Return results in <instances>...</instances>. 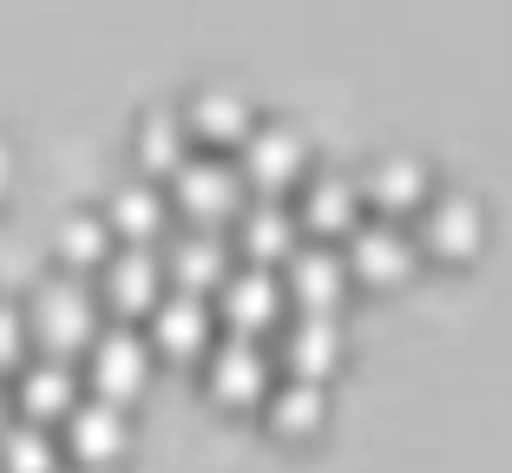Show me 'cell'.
I'll return each instance as SVG.
<instances>
[{
  "mask_svg": "<svg viewBox=\"0 0 512 473\" xmlns=\"http://www.w3.org/2000/svg\"><path fill=\"white\" fill-rule=\"evenodd\" d=\"M165 198L191 230H230L237 211L250 204V184H243V171L230 165V158H184V165L171 171Z\"/></svg>",
  "mask_w": 512,
  "mask_h": 473,
  "instance_id": "obj_1",
  "label": "cell"
},
{
  "mask_svg": "<svg viewBox=\"0 0 512 473\" xmlns=\"http://www.w3.org/2000/svg\"><path fill=\"white\" fill-rule=\"evenodd\" d=\"M211 316L224 322V336H250V342L276 336V329H283V316H289L283 276H276V270H256V263H237V270L217 283V309H211Z\"/></svg>",
  "mask_w": 512,
  "mask_h": 473,
  "instance_id": "obj_2",
  "label": "cell"
},
{
  "mask_svg": "<svg viewBox=\"0 0 512 473\" xmlns=\"http://www.w3.org/2000/svg\"><path fill=\"white\" fill-rule=\"evenodd\" d=\"M296 224H302L309 244H348V237L368 224L355 171H309V178L296 184Z\"/></svg>",
  "mask_w": 512,
  "mask_h": 473,
  "instance_id": "obj_3",
  "label": "cell"
},
{
  "mask_svg": "<svg viewBox=\"0 0 512 473\" xmlns=\"http://www.w3.org/2000/svg\"><path fill=\"white\" fill-rule=\"evenodd\" d=\"M414 250L434 263H473L486 250V211L467 191H440L414 211Z\"/></svg>",
  "mask_w": 512,
  "mask_h": 473,
  "instance_id": "obj_4",
  "label": "cell"
},
{
  "mask_svg": "<svg viewBox=\"0 0 512 473\" xmlns=\"http://www.w3.org/2000/svg\"><path fill=\"white\" fill-rule=\"evenodd\" d=\"M237 171L256 198H289L302 178H309V138L296 125H256L250 138L237 145Z\"/></svg>",
  "mask_w": 512,
  "mask_h": 473,
  "instance_id": "obj_5",
  "label": "cell"
},
{
  "mask_svg": "<svg viewBox=\"0 0 512 473\" xmlns=\"http://www.w3.org/2000/svg\"><path fill=\"white\" fill-rule=\"evenodd\" d=\"M276 276H283V296L296 316H342L348 290H355L348 263H342V244H296Z\"/></svg>",
  "mask_w": 512,
  "mask_h": 473,
  "instance_id": "obj_6",
  "label": "cell"
},
{
  "mask_svg": "<svg viewBox=\"0 0 512 473\" xmlns=\"http://www.w3.org/2000/svg\"><path fill=\"white\" fill-rule=\"evenodd\" d=\"M342 263H348V283H368V290H394V283H407V276L421 270V250H414V230H407V224L368 217V224L342 244Z\"/></svg>",
  "mask_w": 512,
  "mask_h": 473,
  "instance_id": "obj_7",
  "label": "cell"
},
{
  "mask_svg": "<svg viewBox=\"0 0 512 473\" xmlns=\"http://www.w3.org/2000/svg\"><path fill=\"white\" fill-rule=\"evenodd\" d=\"M270 382H276V362L250 336H224L204 355V388H211L217 408H256V401L270 395Z\"/></svg>",
  "mask_w": 512,
  "mask_h": 473,
  "instance_id": "obj_8",
  "label": "cell"
},
{
  "mask_svg": "<svg viewBox=\"0 0 512 473\" xmlns=\"http://www.w3.org/2000/svg\"><path fill=\"white\" fill-rule=\"evenodd\" d=\"M27 336L46 342V355L66 362V355L92 349V336H99V303H92L79 283H46L40 303H33V316H27Z\"/></svg>",
  "mask_w": 512,
  "mask_h": 473,
  "instance_id": "obj_9",
  "label": "cell"
},
{
  "mask_svg": "<svg viewBox=\"0 0 512 473\" xmlns=\"http://www.w3.org/2000/svg\"><path fill=\"white\" fill-rule=\"evenodd\" d=\"M276 362H283V375H296V382H329L335 368H342L348 355V329L342 316H283V329H276Z\"/></svg>",
  "mask_w": 512,
  "mask_h": 473,
  "instance_id": "obj_10",
  "label": "cell"
},
{
  "mask_svg": "<svg viewBox=\"0 0 512 473\" xmlns=\"http://www.w3.org/2000/svg\"><path fill=\"white\" fill-rule=\"evenodd\" d=\"M263 408V428L283 447H309L329 434V382H296V375H276L270 395L256 401Z\"/></svg>",
  "mask_w": 512,
  "mask_h": 473,
  "instance_id": "obj_11",
  "label": "cell"
},
{
  "mask_svg": "<svg viewBox=\"0 0 512 473\" xmlns=\"http://www.w3.org/2000/svg\"><path fill=\"white\" fill-rule=\"evenodd\" d=\"M145 322H151V355H171V362H204V355H211V342H217L211 296L165 290Z\"/></svg>",
  "mask_w": 512,
  "mask_h": 473,
  "instance_id": "obj_12",
  "label": "cell"
},
{
  "mask_svg": "<svg viewBox=\"0 0 512 473\" xmlns=\"http://www.w3.org/2000/svg\"><path fill=\"white\" fill-rule=\"evenodd\" d=\"M92 395L99 401H138L145 395V382H151V342L145 336H132V329H99V336H92Z\"/></svg>",
  "mask_w": 512,
  "mask_h": 473,
  "instance_id": "obj_13",
  "label": "cell"
},
{
  "mask_svg": "<svg viewBox=\"0 0 512 473\" xmlns=\"http://www.w3.org/2000/svg\"><path fill=\"white\" fill-rule=\"evenodd\" d=\"M99 296L112 316H151L165 296V263L151 257V244H125L99 263Z\"/></svg>",
  "mask_w": 512,
  "mask_h": 473,
  "instance_id": "obj_14",
  "label": "cell"
},
{
  "mask_svg": "<svg viewBox=\"0 0 512 473\" xmlns=\"http://www.w3.org/2000/svg\"><path fill=\"white\" fill-rule=\"evenodd\" d=\"M355 184H362L368 217H388V224H407V217L434 198V178H427V165H421V158H407V152L375 158V165H368Z\"/></svg>",
  "mask_w": 512,
  "mask_h": 473,
  "instance_id": "obj_15",
  "label": "cell"
},
{
  "mask_svg": "<svg viewBox=\"0 0 512 473\" xmlns=\"http://www.w3.org/2000/svg\"><path fill=\"white\" fill-rule=\"evenodd\" d=\"M230 230H237V250H230V257H237V263H256V270H283L289 250L302 244V224H296V211H289L283 198L243 204Z\"/></svg>",
  "mask_w": 512,
  "mask_h": 473,
  "instance_id": "obj_16",
  "label": "cell"
},
{
  "mask_svg": "<svg viewBox=\"0 0 512 473\" xmlns=\"http://www.w3.org/2000/svg\"><path fill=\"white\" fill-rule=\"evenodd\" d=\"M178 119H184V132H191V145H211V152H237L243 138L256 132V112L237 86H197Z\"/></svg>",
  "mask_w": 512,
  "mask_h": 473,
  "instance_id": "obj_17",
  "label": "cell"
},
{
  "mask_svg": "<svg viewBox=\"0 0 512 473\" xmlns=\"http://www.w3.org/2000/svg\"><path fill=\"white\" fill-rule=\"evenodd\" d=\"M125 441H132V421H125L119 401L92 395L66 414V454H73V467H112L125 454Z\"/></svg>",
  "mask_w": 512,
  "mask_h": 473,
  "instance_id": "obj_18",
  "label": "cell"
},
{
  "mask_svg": "<svg viewBox=\"0 0 512 473\" xmlns=\"http://www.w3.org/2000/svg\"><path fill=\"white\" fill-rule=\"evenodd\" d=\"M158 263H165V283L184 296H217V283L237 270L224 230H184L178 244H171V257H158Z\"/></svg>",
  "mask_w": 512,
  "mask_h": 473,
  "instance_id": "obj_19",
  "label": "cell"
},
{
  "mask_svg": "<svg viewBox=\"0 0 512 473\" xmlns=\"http://www.w3.org/2000/svg\"><path fill=\"white\" fill-rule=\"evenodd\" d=\"M165 224H171V198H165L151 178L119 184V191H112L106 230L119 237V244H158V237H165Z\"/></svg>",
  "mask_w": 512,
  "mask_h": 473,
  "instance_id": "obj_20",
  "label": "cell"
},
{
  "mask_svg": "<svg viewBox=\"0 0 512 473\" xmlns=\"http://www.w3.org/2000/svg\"><path fill=\"white\" fill-rule=\"evenodd\" d=\"M73 408H79V375L60 362V355H46L40 368H27V375H20V421L53 428V421H66Z\"/></svg>",
  "mask_w": 512,
  "mask_h": 473,
  "instance_id": "obj_21",
  "label": "cell"
},
{
  "mask_svg": "<svg viewBox=\"0 0 512 473\" xmlns=\"http://www.w3.org/2000/svg\"><path fill=\"white\" fill-rule=\"evenodd\" d=\"M191 158V132H184L178 112H151L145 125H138V165L151 171V178H171V171Z\"/></svg>",
  "mask_w": 512,
  "mask_h": 473,
  "instance_id": "obj_22",
  "label": "cell"
},
{
  "mask_svg": "<svg viewBox=\"0 0 512 473\" xmlns=\"http://www.w3.org/2000/svg\"><path fill=\"white\" fill-rule=\"evenodd\" d=\"M0 473H60V447L53 434L20 421V428H0Z\"/></svg>",
  "mask_w": 512,
  "mask_h": 473,
  "instance_id": "obj_23",
  "label": "cell"
},
{
  "mask_svg": "<svg viewBox=\"0 0 512 473\" xmlns=\"http://www.w3.org/2000/svg\"><path fill=\"white\" fill-rule=\"evenodd\" d=\"M106 257H112L106 217H73V224L60 230V263H73V270H99Z\"/></svg>",
  "mask_w": 512,
  "mask_h": 473,
  "instance_id": "obj_24",
  "label": "cell"
},
{
  "mask_svg": "<svg viewBox=\"0 0 512 473\" xmlns=\"http://www.w3.org/2000/svg\"><path fill=\"white\" fill-rule=\"evenodd\" d=\"M27 362V316L20 309H0V368Z\"/></svg>",
  "mask_w": 512,
  "mask_h": 473,
  "instance_id": "obj_25",
  "label": "cell"
},
{
  "mask_svg": "<svg viewBox=\"0 0 512 473\" xmlns=\"http://www.w3.org/2000/svg\"><path fill=\"white\" fill-rule=\"evenodd\" d=\"M7 171H14V165H7V145H0V191H7Z\"/></svg>",
  "mask_w": 512,
  "mask_h": 473,
  "instance_id": "obj_26",
  "label": "cell"
},
{
  "mask_svg": "<svg viewBox=\"0 0 512 473\" xmlns=\"http://www.w3.org/2000/svg\"><path fill=\"white\" fill-rule=\"evenodd\" d=\"M60 473H112V467H60Z\"/></svg>",
  "mask_w": 512,
  "mask_h": 473,
  "instance_id": "obj_27",
  "label": "cell"
},
{
  "mask_svg": "<svg viewBox=\"0 0 512 473\" xmlns=\"http://www.w3.org/2000/svg\"><path fill=\"white\" fill-rule=\"evenodd\" d=\"M0 428H7V395H0Z\"/></svg>",
  "mask_w": 512,
  "mask_h": 473,
  "instance_id": "obj_28",
  "label": "cell"
}]
</instances>
